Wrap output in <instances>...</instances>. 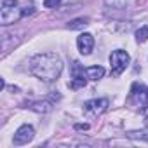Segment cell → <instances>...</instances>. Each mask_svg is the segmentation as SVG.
Listing matches in <instances>:
<instances>
[{"label":"cell","mask_w":148,"mask_h":148,"mask_svg":"<svg viewBox=\"0 0 148 148\" xmlns=\"http://www.w3.org/2000/svg\"><path fill=\"white\" fill-rule=\"evenodd\" d=\"M86 25H87V19H86V18H79V19L70 21V23H68V28H70V30H80V28H84Z\"/></svg>","instance_id":"cell-10"},{"label":"cell","mask_w":148,"mask_h":148,"mask_svg":"<svg viewBox=\"0 0 148 148\" xmlns=\"http://www.w3.org/2000/svg\"><path fill=\"white\" fill-rule=\"evenodd\" d=\"M77 45H79V51L84 56H89L92 52V47H94V37L91 33H82L77 38Z\"/></svg>","instance_id":"cell-6"},{"label":"cell","mask_w":148,"mask_h":148,"mask_svg":"<svg viewBox=\"0 0 148 148\" xmlns=\"http://www.w3.org/2000/svg\"><path fill=\"white\" fill-rule=\"evenodd\" d=\"M35 12V9H33V5H30V7H26L25 11H23V16H28V14H33Z\"/></svg>","instance_id":"cell-17"},{"label":"cell","mask_w":148,"mask_h":148,"mask_svg":"<svg viewBox=\"0 0 148 148\" xmlns=\"http://www.w3.org/2000/svg\"><path fill=\"white\" fill-rule=\"evenodd\" d=\"M84 73H86V70L80 66V63H79V61L73 63V66H71V75H73V77H82Z\"/></svg>","instance_id":"cell-12"},{"label":"cell","mask_w":148,"mask_h":148,"mask_svg":"<svg viewBox=\"0 0 148 148\" xmlns=\"http://www.w3.org/2000/svg\"><path fill=\"white\" fill-rule=\"evenodd\" d=\"M59 4H61V0H44V7H47V9L58 7Z\"/></svg>","instance_id":"cell-15"},{"label":"cell","mask_w":148,"mask_h":148,"mask_svg":"<svg viewBox=\"0 0 148 148\" xmlns=\"http://www.w3.org/2000/svg\"><path fill=\"white\" fill-rule=\"evenodd\" d=\"M103 75H105L103 66H89L86 70V77L91 79V80H99V79H103Z\"/></svg>","instance_id":"cell-7"},{"label":"cell","mask_w":148,"mask_h":148,"mask_svg":"<svg viewBox=\"0 0 148 148\" xmlns=\"http://www.w3.org/2000/svg\"><path fill=\"white\" fill-rule=\"evenodd\" d=\"M146 122H148V115H146Z\"/></svg>","instance_id":"cell-19"},{"label":"cell","mask_w":148,"mask_h":148,"mask_svg":"<svg viewBox=\"0 0 148 148\" xmlns=\"http://www.w3.org/2000/svg\"><path fill=\"white\" fill-rule=\"evenodd\" d=\"M63 71V61L54 52L37 54L30 59V73L44 82L56 80Z\"/></svg>","instance_id":"cell-1"},{"label":"cell","mask_w":148,"mask_h":148,"mask_svg":"<svg viewBox=\"0 0 148 148\" xmlns=\"http://www.w3.org/2000/svg\"><path fill=\"white\" fill-rule=\"evenodd\" d=\"M21 16H23V11L19 9V5H18L16 0H4L2 14H0L2 25H12V23H16Z\"/></svg>","instance_id":"cell-2"},{"label":"cell","mask_w":148,"mask_h":148,"mask_svg":"<svg viewBox=\"0 0 148 148\" xmlns=\"http://www.w3.org/2000/svg\"><path fill=\"white\" fill-rule=\"evenodd\" d=\"M32 110L33 112H38V113H47L52 110V103L51 101H37L32 105Z\"/></svg>","instance_id":"cell-8"},{"label":"cell","mask_w":148,"mask_h":148,"mask_svg":"<svg viewBox=\"0 0 148 148\" xmlns=\"http://www.w3.org/2000/svg\"><path fill=\"white\" fill-rule=\"evenodd\" d=\"M33 136H35L33 127H32V125H28V124H25V125H21V127L16 131V134H14V138H12V143H14L16 146L28 145V143L33 139Z\"/></svg>","instance_id":"cell-5"},{"label":"cell","mask_w":148,"mask_h":148,"mask_svg":"<svg viewBox=\"0 0 148 148\" xmlns=\"http://www.w3.org/2000/svg\"><path fill=\"white\" fill-rule=\"evenodd\" d=\"M127 0H106V5H112L113 9H124Z\"/></svg>","instance_id":"cell-13"},{"label":"cell","mask_w":148,"mask_h":148,"mask_svg":"<svg viewBox=\"0 0 148 148\" xmlns=\"http://www.w3.org/2000/svg\"><path fill=\"white\" fill-rule=\"evenodd\" d=\"M108 110V99L106 98H99V99H91L84 103V113L89 119H96L99 115H103Z\"/></svg>","instance_id":"cell-4"},{"label":"cell","mask_w":148,"mask_h":148,"mask_svg":"<svg viewBox=\"0 0 148 148\" xmlns=\"http://www.w3.org/2000/svg\"><path fill=\"white\" fill-rule=\"evenodd\" d=\"M86 84H87V80L84 79V75H82V77H73V80L70 82V89L77 91V89H80V87H86Z\"/></svg>","instance_id":"cell-9"},{"label":"cell","mask_w":148,"mask_h":148,"mask_svg":"<svg viewBox=\"0 0 148 148\" xmlns=\"http://www.w3.org/2000/svg\"><path fill=\"white\" fill-rule=\"evenodd\" d=\"M145 103L148 105V89H146V92H145Z\"/></svg>","instance_id":"cell-18"},{"label":"cell","mask_w":148,"mask_h":148,"mask_svg":"<svg viewBox=\"0 0 148 148\" xmlns=\"http://www.w3.org/2000/svg\"><path fill=\"white\" fill-rule=\"evenodd\" d=\"M127 136L131 139H143V141L148 143V132H145V131H141V132H129Z\"/></svg>","instance_id":"cell-14"},{"label":"cell","mask_w":148,"mask_h":148,"mask_svg":"<svg viewBox=\"0 0 148 148\" xmlns=\"http://www.w3.org/2000/svg\"><path fill=\"white\" fill-rule=\"evenodd\" d=\"M129 61H131V58H129V54H127L125 51H122V49H117V51H113V52H112V56H110L112 75H113V77H119L120 73H122V71L127 68Z\"/></svg>","instance_id":"cell-3"},{"label":"cell","mask_w":148,"mask_h":148,"mask_svg":"<svg viewBox=\"0 0 148 148\" xmlns=\"http://www.w3.org/2000/svg\"><path fill=\"white\" fill-rule=\"evenodd\" d=\"M136 40H138L139 44H143V42L148 40V26H141V28L136 32Z\"/></svg>","instance_id":"cell-11"},{"label":"cell","mask_w":148,"mask_h":148,"mask_svg":"<svg viewBox=\"0 0 148 148\" xmlns=\"http://www.w3.org/2000/svg\"><path fill=\"white\" fill-rule=\"evenodd\" d=\"M75 129L77 131H87L89 129V124H75Z\"/></svg>","instance_id":"cell-16"}]
</instances>
